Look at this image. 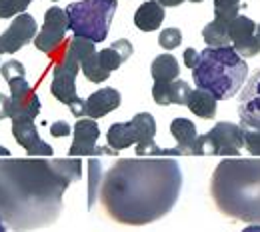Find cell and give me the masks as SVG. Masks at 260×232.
<instances>
[{
    "label": "cell",
    "mask_w": 260,
    "mask_h": 232,
    "mask_svg": "<svg viewBox=\"0 0 260 232\" xmlns=\"http://www.w3.org/2000/svg\"><path fill=\"white\" fill-rule=\"evenodd\" d=\"M80 178V158L0 156V220L14 232L50 226L62 212L66 188Z\"/></svg>",
    "instance_id": "obj_1"
},
{
    "label": "cell",
    "mask_w": 260,
    "mask_h": 232,
    "mask_svg": "<svg viewBox=\"0 0 260 232\" xmlns=\"http://www.w3.org/2000/svg\"><path fill=\"white\" fill-rule=\"evenodd\" d=\"M182 190V170L172 156L118 158L100 184L106 214L124 226H146L166 216Z\"/></svg>",
    "instance_id": "obj_2"
},
{
    "label": "cell",
    "mask_w": 260,
    "mask_h": 232,
    "mask_svg": "<svg viewBox=\"0 0 260 232\" xmlns=\"http://www.w3.org/2000/svg\"><path fill=\"white\" fill-rule=\"evenodd\" d=\"M210 194L224 216L260 224V156L218 162L210 178Z\"/></svg>",
    "instance_id": "obj_3"
},
{
    "label": "cell",
    "mask_w": 260,
    "mask_h": 232,
    "mask_svg": "<svg viewBox=\"0 0 260 232\" xmlns=\"http://www.w3.org/2000/svg\"><path fill=\"white\" fill-rule=\"evenodd\" d=\"M248 74L246 58H242L230 44L206 46L200 52L198 64L192 68L196 88L210 92L216 100L232 98L244 84Z\"/></svg>",
    "instance_id": "obj_4"
},
{
    "label": "cell",
    "mask_w": 260,
    "mask_h": 232,
    "mask_svg": "<svg viewBox=\"0 0 260 232\" xmlns=\"http://www.w3.org/2000/svg\"><path fill=\"white\" fill-rule=\"evenodd\" d=\"M156 136V120L148 112H138L128 122H114L108 132L106 142L114 150L128 148L136 144L138 156H180L178 148H160L154 140Z\"/></svg>",
    "instance_id": "obj_5"
},
{
    "label": "cell",
    "mask_w": 260,
    "mask_h": 232,
    "mask_svg": "<svg viewBox=\"0 0 260 232\" xmlns=\"http://www.w3.org/2000/svg\"><path fill=\"white\" fill-rule=\"evenodd\" d=\"M116 0H80L68 4V28L74 36L88 38L92 42H100L108 36L110 22L116 14Z\"/></svg>",
    "instance_id": "obj_6"
},
{
    "label": "cell",
    "mask_w": 260,
    "mask_h": 232,
    "mask_svg": "<svg viewBox=\"0 0 260 232\" xmlns=\"http://www.w3.org/2000/svg\"><path fill=\"white\" fill-rule=\"evenodd\" d=\"M78 72H80V58L66 44L60 50L54 67H52L50 92L54 98H58L62 104L70 106V110L76 118H82L84 116V100L76 96V74Z\"/></svg>",
    "instance_id": "obj_7"
},
{
    "label": "cell",
    "mask_w": 260,
    "mask_h": 232,
    "mask_svg": "<svg viewBox=\"0 0 260 232\" xmlns=\"http://www.w3.org/2000/svg\"><path fill=\"white\" fill-rule=\"evenodd\" d=\"M244 146V128L232 122H218L206 134H198L194 156H224L234 158Z\"/></svg>",
    "instance_id": "obj_8"
},
{
    "label": "cell",
    "mask_w": 260,
    "mask_h": 232,
    "mask_svg": "<svg viewBox=\"0 0 260 232\" xmlns=\"http://www.w3.org/2000/svg\"><path fill=\"white\" fill-rule=\"evenodd\" d=\"M68 30L70 28H68L66 10L60 8V6H52L44 14V24L36 34L34 44H36V48L40 52H44L48 56H54V54H58L62 50V44H64Z\"/></svg>",
    "instance_id": "obj_9"
},
{
    "label": "cell",
    "mask_w": 260,
    "mask_h": 232,
    "mask_svg": "<svg viewBox=\"0 0 260 232\" xmlns=\"http://www.w3.org/2000/svg\"><path fill=\"white\" fill-rule=\"evenodd\" d=\"M74 138L72 144L68 148V156L72 158H80V156H100V154H114V148H98V124L94 118H78V122L72 128Z\"/></svg>",
    "instance_id": "obj_10"
},
{
    "label": "cell",
    "mask_w": 260,
    "mask_h": 232,
    "mask_svg": "<svg viewBox=\"0 0 260 232\" xmlns=\"http://www.w3.org/2000/svg\"><path fill=\"white\" fill-rule=\"evenodd\" d=\"M228 38L232 48L242 58H252L260 54V40L256 38V22L244 14H238L228 24Z\"/></svg>",
    "instance_id": "obj_11"
},
{
    "label": "cell",
    "mask_w": 260,
    "mask_h": 232,
    "mask_svg": "<svg viewBox=\"0 0 260 232\" xmlns=\"http://www.w3.org/2000/svg\"><path fill=\"white\" fill-rule=\"evenodd\" d=\"M38 34L34 16L22 12L12 18V24L0 34V54H14L28 42H32Z\"/></svg>",
    "instance_id": "obj_12"
},
{
    "label": "cell",
    "mask_w": 260,
    "mask_h": 232,
    "mask_svg": "<svg viewBox=\"0 0 260 232\" xmlns=\"http://www.w3.org/2000/svg\"><path fill=\"white\" fill-rule=\"evenodd\" d=\"M12 134L16 138V142L28 152V156H52L54 150L50 144H46L36 130V116L32 114H20V116H12Z\"/></svg>",
    "instance_id": "obj_13"
},
{
    "label": "cell",
    "mask_w": 260,
    "mask_h": 232,
    "mask_svg": "<svg viewBox=\"0 0 260 232\" xmlns=\"http://www.w3.org/2000/svg\"><path fill=\"white\" fill-rule=\"evenodd\" d=\"M238 116H240V126L244 130L260 128V70L250 76V80L246 82L240 94Z\"/></svg>",
    "instance_id": "obj_14"
},
{
    "label": "cell",
    "mask_w": 260,
    "mask_h": 232,
    "mask_svg": "<svg viewBox=\"0 0 260 232\" xmlns=\"http://www.w3.org/2000/svg\"><path fill=\"white\" fill-rule=\"evenodd\" d=\"M120 102H122V96L116 88H110V86L100 88L84 100V116L98 120V118L106 116L108 112L116 110L120 106Z\"/></svg>",
    "instance_id": "obj_15"
},
{
    "label": "cell",
    "mask_w": 260,
    "mask_h": 232,
    "mask_svg": "<svg viewBox=\"0 0 260 232\" xmlns=\"http://www.w3.org/2000/svg\"><path fill=\"white\" fill-rule=\"evenodd\" d=\"M190 92H192L190 84L186 80H182V78H176L172 82H154V86H152V98L160 106L186 104Z\"/></svg>",
    "instance_id": "obj_16"
},
{
    "label": "cell",
    "mask_w": 260,
    "mask_h": 232,
    "mask_svg": "<svg viewBox=\"0 0 260 232\" xmlns=\"http://www.w3.org/2000/svg\"><path fill=\"white\" fill-rule=\"evenodd\" d=\"M164 18L166 14L162 4L158 0H146L134 12V26L142 32H154L160 28Z\"/></svg>",
    "instance_id": "obj_17"
},
{
    "label": "cell",
    "mask_w": 260,
    "mask_h": 232,
    "mask_svg": "<svg viewBox=\"0 0 260 232\" xmlns=\"http://www.w3.org/2000/svg\"><path fill=\"white\" fill-rule=\"evenodd\" d=\"M170 132L174 136V140L178 142V150L180 156H194V144H196V126L192 120L188 118H174L170 122Z\"/></svg>",
    "instance_id": "obj_18"
},
{
    "label": "cell",
    "mask_w": 260,
    "mask_h": 232,
    "mask_svg": "<svg viewBox=\"0 0 260 232\" xmlns=\"http://www.w3.org/2000/svg\"><path fill=\"white\" fill-rule=\"evenodd\" d=\"M132 50H134V48H132L130 40L120 38V40H116L112 46L100 50L98 54H100V60L104 62V67L108 68L110 72H114V70H118V68L122 67V62H126L130 56H132Z\"/></svg>",
    "instance_id": "obj_19"
},
{
    "label": "cell",
    "mask_w": 260,
    "mask_h": 232,
    "mask_svg": "<svg viewBox=\"0 0 260 232\" xmlns=\"http://www.w3.org/2000/svg\"><path fill=\"white\" fill-rule=\"evenodd\" d=\"M216 102H218V100L214 98L210 92L196 88V90H192V92L188 94L186 106L190 108L192 114L208 120V118H214V116H216Z\"/></svg>",
    "instance_id": "obj_20"
},
{
    "label": "cell",
    "mask_w": 260,
    "mask_h": 232,
    "mask_svg": "<svg viewBox=\"0 0 260 232\" xmlns=\"http://www.w3.org/2000/svg\"><path fill=\"white\" fill-rule=\"evenodd\" d=\"M150 74L154 78V82H172L176 78H180V67L178 60L172 54H160L152 60L150 64Z\"/></svg>",
    "instance_id": "obj_21"
},
{
    "label": "cell",
    "mask_w": 260,
    "mask_h": 232,
    "mask_svg": "<svg viewBox=\"0 0 260 232\" xmlns=\"http://www.w3.org/2000/svg\"><path fill=\"white\" fill-rule=\"evenodd\" d=\"M228 24H230L228 20L214 16L212 22H208L204 26V30H202V38H204L206 46H212V48L228 46V42H230V38H228Z\"/></svg>",
    "instance_id": "obj_22"
},
{
    "label": "cell",
    "mask_w": 260,
    "mask_h": 232,
    "mask_svg": "<svg viewBox=\"0 0 260 232\" xmlns=\"http://www.w3.org/2000/svg\"><path fill=\"white\" fill-rule=\"evenodd\" d=\"M80 70L84 72V76H86L90 82H96V84L104 82V80L110 76V70L104 67V62L100 60V54H98V52L88 54V56L82 60Z\"/></svg>",
    "instance_id": "obj_23"
},
{
    "label": "cell",
    "mask_w": 260,
    "mask_h": 232,
    "mask_svg": "<svg viewBox=\"0 0 260 232\" xmlns=\"http://www.w3.org/2000/svg\"><path fill=\"white\" fill-rule=\"evenodd\" d=\"M32 0H0V18H14L22 14Z\"/></svg>",
    "instance_id": "obj_24"
},
{
    "label": "cell",
    "mask_w": 260,
    "mask_h": 232,
    "mask_svg": "<svg viewBox=\"0 0 260 232\" xmlns=\"http://www.w3.org/2000/svg\"><path fill=\"white\" fill-rule=\"evenodd\" d=\"M182 42V32L178 28H164L162 32L158 34V44L164 50H174L178 48Z\"/></svg>",
    "instance_id": "obj_25"
},
{
    "label": "cell",
    "mask_w": 260,
    "mask_h": 232,
    "mask_svg": "<svg viewBox=\"0 0 260 232\" xmlns=\"http://www.w3.org/2000/svg\"><path fill=\"white\" fill-rule=\"evenodd\" d=\"M244 146L252 156H260V128L244 130Z\"/></svg>",
    "instance_id": "obj_26"
},
{
    "label": "cell",
    "mask_w": 260,
    "mask_h": 232,
    "mask_svg": "<svg viewBox=\"0 0 260 232\" xmlns=\"http://www.w3.org/2000/svg\"><path fill=\"white\" fill-rule=\"evenodd\" d=\"M0 74H2V78L6 80L8 76H16V74H26V68L22 62H18V60H8V62H4L2 67H0Z\"/></svg>",
    "instance_id": "obj_27"
},
{
    "label": "cell",
    "mask_w": 260,
    "mask_h": 232,
    "mask_svg": "<svg viewBox=\"0 0 260 232\" xmlns=\"http://www.w3.org/2000/svg\"><path fill=\"white\" fill-rule=\"evenodd\" d=\"M70 132H72V128H70V124L64 122V120H58V122H52V124H50V134L56 136V138L68 136Z\"/></svg>",
    "instance_id": "obj_28"
},
{
    "label": "cell",
    "mask_w": 260,
    "mask_h": 232,
    "mask_svg": "<svg viewBox=\"0 0 260 232\" xmlns=\"http://www.w3.org/2000/svg\"><path fill=\"white\" fill-rule=\"evenodd\" d=\"M12 116V98L0 92V120Z\"/></svg>",
    "instance_id": "obj_29"
},
{
    "label": "cell",
    "mask_w": 260,
    "mask_h": 232,
    "mask_svg": "<svg viewBox=\"0 0 260 232\" xmlns=\"http://www.w3.org/2000/svg\"><path fill=\"white\" fill-rule=\"evenodd\" d=\"M90 174H92V182H90V206L94 204V196H96V182H98V160H92L90 162Z\"/></svg>",
    "instance_id": "obj_30"
},
{
    "label": "cell",
    "mask_w": 260,
    "mask_h": 232,
    "mask_svg": "<svg viewBox=\"0 0 260 232\" xmlns=\"http://www.w3.org/2000/svg\"><path fill=\"white\" fill-rule=\"evenodd\" d=\"M198 58H200V52H196V48H186L184 50V64L190 70L198 64Z\"/></svg>",
    "instance_id": "obj_31"
},
{
    "label": "cell",
    "mask_w": 260,
    "mask_h": 232,
    "mask_svg": "<svg viewBox=\"0 0 260 232\" xmlns=\"http://www.w3.org/2000/svg\"><path fill=\"white\" fill-rule=\"evenodd\" d=\"M158 2L166 8V6H178V4H182L184 0H158Z\"/></svg>",
    "instance_id": "obj_32"
},
{
    "label": "cell",
    "mask_w": 260,
    "mask_h": 232,
    "mask_svg": "<svg viewBox=\"0 0 260 232\" xmlns=\"http://www.w3.org/2000/svg\"><path fill=\"white\" fill-rule=\"evenodd\" d=\"M242 232H260V226H248V228H244Z\"/></svg>",
    "instance_id": "obj_33"
},
{
    "label": "cell",
    "mask_w": 260,
    "mask_h": 232,
    "mask_svg": "<svg viewBox=\"0 0 260 232\" xmlns=\"http://www.w3.org/2000/svg\"><path fill=\"white\" fill-rule=\"evenodd\" d=\"M0 232H6V226H4V222L0 220Z\"/></svg>",
    "instance_id": "obj_34"
},
{
    "label": "cell",
    "mask_w": 260,
    "mask_h": 232,
    "mask_svg": "<svg viewBox=\"0 0 260 232\" xmlns=\"http://www.w3.org/2000/svg\"><path fill=\"white\" fill-rule=\"evenodd\" d=\"M256 38L260 40V24H256Z\"/></svg>",
    "instance_id": "obj_35"
},
{
    "label": "cell",
    "mask_w": 260,
    "mask_h": 232,
    "mask_svg": "<svg viewBox=\"0 0 260 232\" xmlns=\"http://www.w3.org/2000/svg\"><path fill=\"white\" fill-rule=\"evenodd\" d=\"M190 2H194V4H196V2H202V0H190Z\"/></svg>",
    "instance_id": "obj_36"
},
{
    "label": "cell",
    "mask_w": 260,
    "mask_h": 232,
    "mask_svg": "<svg viewBox=\"0 0 260 232\" xmlns=\"http://www.w3.org/2000/svg\"><path fill=\"white\" fill-rule=\"evenodd\" d=\"M52 2H58V0H52Z\"/></svg>",
    "instance_id": "obj_37"
},
{
    "label": "cell",
    "mask_w": 260,
    "mask_h": 232,
    "mask_svg": "<svg viewBox=\"0 0 260 232\" xmlns=\"http://www.w3.org/2000/svg\"><path fill=\"white\" fill-rule=\"evenodd\" d=\"M0 67H2V64H0Z\"/></svg>",
    "instance_id": "obj_38"
}]
</instances>
